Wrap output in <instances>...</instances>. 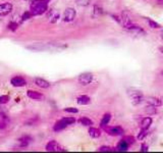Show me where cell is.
<instances>
[{"instance_id":"1f68e13d","label":"cell","mask_w":163,"mask_h":153,"mask_svg":"<svg viewBox=\"0 0 163 153\" xmlns=\"http://www.w3.org/2000/svg\"><path fill=\"white\" fill-rule=\"evenodd\" d=\"M64 111L66 112H71V113H78L79 110L75 107H67V108H64Z\"/></svg>"},{"instance_id":"603a6c76","label":"cell","mask_w":163,"mask_h":153,"mask_svg":"<svg viewBox=\"0 0 163 153\" xmlns=\"http://www.w3.org/2000/svg\"><path fill=\"white\" fill-rule=\"evenodd\" d=\"M147 22H148V24H149V26L151 28H153V29H160V25L159 24H157L156 22H154V21H152V20H150V19H148L147 17Z\"/></svg>"},{"instance_id":"5bb4252c","label":"cell","mask_w":163,"mask_h":153,"mask_svg":"<svg viewBox=\"0 0 163 153\" xmlns=\"http://www.w3.org/2000/svg\"><path fill=\"white\" fill-rule=\"evenodd\" d=\"M66 127H67V125H66L62 119H60L59 122H57L55 125H54L53 130H54V132H60V131H62V130L65 129Z\"/></svg>"},{"instance_id":"4fadbf2b","label":"cell","mask_w":163,"mask_h":153,"mask_svg":"<svg viewBox=\"0 0 163 153\" xmlns=\"http://www.w3.org/2000/svg\"><path fill=\"white\" fill-rule=\"evenodd\" d=\"M32 141H33V139L30 136H24L18 139V142L20 143V147H22V148H24V147H27Z\"/></svg>"},{"instance_id":"7402d4cb","label":"cell","mask_w":163,"mask_h":153,"mask_svg":"<svg viewBox=\"0 0 163 153\" xmlns=\"http://www.w3.org/2000/svg\"><path fill=\"white\" fill-rule=\"evenodd\" d=\"M145 111H146L147 113H149V114H155L156 113V106L149 104L148 106L145 108Z\"/></svg>"},{"instance_id":"6da1fadb","label":"cell","mask_w":163,"mask_h":153,"mask_svg":"<svg viewBox=\"0 0 163 153\" xmlns=\"http://www.w3.org/2000/svg\"><path fill=\"white\" fill-rule=\"evenodd\" d=\"M31 4V13L33 15H41L47 11L48 4L45 0H34Z\"/></svg>"},{"instance_id":"2e32d148","label":"cell","mask_w":163,"mask_h":153,"mask_svg":"<svg viewBox=\"0 0 163 153\" xmlns=\"http://www.w3.org/2000/svg\"><path fill=\"white\" fill-rule=\"evenodd\" d=\"M89 135H90V137H92V138L97 139L101 136V132H100L99 129H96V128H90V129H89Z\"/></svg>"},{"instance_id":"30bf717a","label":"cell","mask_w":163,"mask_h":153,"mask_svg":"<svg viewBox=\"0 0 163 153\" xmlns=\"http://www.w3.org/2000/svg\"><path fill=\"white\" fill-rule=\"evenodd\" d=\"M35 84H36L38 87L42 88V89H47V88L50 87V84L49 82H47L46 80H44L42 78H36L35 79Z\"/></svg>"},{"instance_id":"9a60e30c","label":"cell","mask_w":163,"mask_h":153,"mask_svg":"<svg viewBox=\"0 0 163 153\" xmlns=\"http://www.w3.org/2000/svg\"><path fill=\"white\" fill-rule=\"evenodd\" d=\"M147 102H148V104H151V105H154V106H160L161 104H162V102H161V100L159 99V98L157 97H148L146 100Z\"/></svg>"},{"instance_id":"f546056e","label":"cell","mask_w":163,"mask_h":153,"mask_svg":"<svg viewBox=\"0 0 163 153\" xmlns=\"http://www.w3.org/2000/svg\"><path fill=\"white\" fill-rule=\"evenodd\" d=\"M32 17H33V15L31 13V11H27V12H24V15H22V21H26V20H29V19H31Z\"/></svg>"},{"instance_id":"cb8c5ba5","label":"cell","mask_w":163,"mask_h":153,"mask_svg":"<svg viewBox=\"0 0 163 153\" xmlns=\"http://www.w3.org/2000/svg\"><path fill=\"white\" fill-rule=\"evenodd\" d=\"M62 121H63L67 126H69V125L73 124V123L76 122V119H75V117H63Z\"/></svg>"},{"instance_id":"d6986e66","label":"cell","mask_w":163,"mask_h":153,"mask_svg":"<svg viewBox=\"0 0 163 153\" xmlns=\"http://www.w3.org/2000/svg\"><path fill=\"white\" fill-rule=\"evenodd\" d=\"M129 146V144L127 143L125 140H122V141H120L119 143H118V145H117V150L118 151H127Z\"/></svg>"},{"instance_id":"3957f363","label":"cell","mask_w":163,"mask_h":153,"mask_svg":"<svg viewBox=\"0 0 163 153\" xmlns=\"http://www.w3.org/2000/svg\"><path fill=\"white\" fill-rule=\"evenodd\" d=\"M46 151L48 152H62V151H65L64 148L61 145H59L55 140H51L46 144V147H45Z\"/></svg>"},{"instance_id":"8fae6325","label":"cell","mask_w":163,"mask_h":153,"mask_svg":"<svg viewBox=\"0 0 163 153\" xmlns=\"http://www.w3.org/2000/svg\"><path fill=\"white\" fill-rule=\"evenodd\" d=\"M122 25H123V27L125 28V29H129L131 25H133L131 19H129V17L127 15V12L125 11L122 13Z\"/></svg>"},{"instance_id":"83f0119b","label":"cell","mask_w":163,"mask_h":153,"mask_svg":"<svg viewBox=\"0 0 163 153\" xmlns=\"http://www.w3.org/2000/svg\"><path fill=\"white\" fill-rule=\"evenodd\" d=\"M101 13H102V9L100 7H98V6H95V7H94V11H93V15L96 17L101 15Z\"/></svg>"},{"instance_id":"7a4b0ae2","label":"cell","mask_w":163,"mask_h":153,"mask_svg":"<svg viewBox=\"0 0 163 153\" xmlns=\"http://www.w3.org/2000/svg\"><path fill=\"white\" fill-rule=\"evenodd\" d=\"M129 98H131V102L134 105H138V104H141L142 102L144 101V96L142 94L141 91H138V90H133L131 91L129 90Z\"/></svg>"},{"instance_id":"74e56055","label":"cell","mask_w":163,"mask_h":153,"mask_svg":"<svg viewBox=\"0 0 163 153\" xmlns=\"http://www.w3.org/2000/svg\"><path fill=\"white\" fill-rule=\"evenodd\" d=\"M160 51H161V52H162V53H163V48H160Z\"/></svg>"},{"instance_id":"8d00e7d4","label":"cell","mask_w":163,"mask_h":153,"mask_svg":"<svg viewBox=\"0 0 163 153\" xmlns=\"http://www.w3.org/2000/svg\"><path fill=\"white\" fill-rule=\"evenodd\" d=\"M26 1H29V2H32V1H34V0H26Z\"/></svg>"},{"instance_id":"4316f807","label":"cell","mask_w":163,"mask_h":153,"mask_svg":"<svg viewBox=\"0 0 163 153\" xmlns=\"http://www.w3.org/2000/svg\"><path fill=\"white\" fill-rule=\"evenodd\" d=\"M146 136H147V130L142 129L141 132H140V134L138 135V139H139V140H143Z\"/></svg>"},{"instance_id":"5b68a950","label":"cell","mask_w":163,"mask_h":153,"mask_svg":"<svg viewBox=\"0 0 163 153\" xmlns=\"http://www.w3.org/2000/svg\"><path fill=\"white\" fill-rule=\"evenodd\" d=\"M93 80V75L91 73H84L79 77V83L82 86L89 85Z\"/></svg>"},{"instance_id":"44dd1931","label":"cell","mask_w":163,"mask_h":153,"mask_svg":"<svg viewBox=\"0 0 163 153\" xmlns=\"http://www.w3.org/2000/svg\"><path fill=\"white\" fill-rule=\"evenodd\" d=\"M110 119H111V115H110L109 113H106L103 117L102 121H101V127H105V126H107L108 123L110 122Z\"/></svg>"},{"instance_id":"f35d334b","label":"cell","mask_w":163,"mask_h":153,"mask_svg":"<svg viewBox=\"0 0 163 153\" xmlns=\"http://www.w3.org/2000/svg\"><path fill=\"white\" fill-rule=\"evenodd\" d=\"M45 1H46V2L48 3V1H50V0H45Z\"/></svg>"},{"instance_id":"d4e9b609","label":"cell","mask_w":163,"mask_h":153,"mask_svg":"<svg viewBox=\"0 0 163 153\" xmlns=\"http://www.w3.org/2000/svg\"><path fill=\"white\" fill-rule=\"evenodd\" d=\"M90 2L91 0H77V3L80 6H88V5L90 4Z\"/></svg>"},{"instance_id":"8992f818","label":"cell","mask_w":163,"mask_h":153,"mask_svg":"<svg viewBox=\"0 0 163 153\" xmlns=\"http://www.w3.org/2000/svg\"><path fill=\"white\" fill-rule=\"evenodd\" d=\"M76 17V10L73 8H66L63 13V21L66 23L73 22Z\"/></svg>"},{"instance_id":"52a82bcc","label":"cell","mask_w":163,"mask_h":153,"mask_svg":"<svg viewBox=\"0 0 163 153\" xmlns=\"http://www.w3.org/2000/svg\"><path fill=\"white\" fill-rule=\"evenodd\" d=\"M12 10V4L11 3H3L0 4V17H5L9 15Z\"/></svg>"},{"instance_id":"ac0fdd59","label":"cell","mask_w":163,"mask_h":153,"mask_svg":"<svg viewBox=\"0 0 163 153\" xmlns=\"http://www.w3.org/2000/svg\"><path fill=\"white\" fill-rule=\"evenodd\" d=\"M48 19L51 23H56L59 19V13L56 11V10H52V11L49 13Z\"/></svg>"},{"instance_id":"4dcf8cb0","label":"cell","mask_w":163,"mask_h":153,"mask_svg":"<svg viewBox=\"0 0 163 153\" xmlns=\"http://www.w3.org/2000/svg\"><path fill=\"white\" fill-rule=\"evenodd\" d=\"M99 151L100 152H111L112 149L108 146H102V147H100L99 148Z\"/></svg>"},{"instance_id":"ffe728a7","label":"cell","mask_w":163,"mask_h":153,"mask_svg":"<svg viewBox=\"0 0 163 153\" xmlns=\"http://www.w3.org/2000/svg\"><path fill=\"white\" fill-rule=\"evenodd\" d=\"M80 123H81V125H83V126H85V127H91L93 125L92 121H91L90 119L86 117H82V119H80Z\"/></svg>"},{"instance_id":"d590c367","label":"cell","mask_w":163,"mask_h":153,"mask_svg":"<svg viewBox=\"0 0 163 153\" xmlns=\"http://www.w3.org/2000/svg\"><path fill=\"white\" fill-rule=\"evenodd\" d=\"M160 37H161V39H162V41H163V30L161 31V33H160Z\"/></svg>"},{"instance_id":"d6a6232c","label":"cell","mask_w":163,"mask_h":153,"mask_svg":"<svg viewBox=\"0 0 163 153\" xmlns=\"http://www.w3.org/2000/svg\"><path fill=\"white\" fill-rule=\"evenodd\" d=\"M125 141H127V143H129V145H131V144L134 143V138H131V137H129V138L125 139Z\"/></svg>"},{"instance_id":"277c9868","label":"cell","mask_w":163,"mask_h":153,"mask_svg":"<svg viewBox=\"0 0 163 153\" xmlns=\"http://www.w3.org/2000/svg\"><path fill=\"white\" fill-rule=\"evenodd\" d=\"M10 84H11L13 87H16V88H20V87H24L27 85V81L24 80L22 77L20 76H15L13 78L10 80Z\"/></svg>"},{"instance_id":"ba28073f","label":"cell","mask_w":163,"mask_h":153,"mask_svg":"<svg viewBox=\"0 0 163 153\" xmlns=\"http://www.w3.org/2000/svg\"><path fill=\"white\" fill-rule=\"evenodd\" d=\"M105 131L107 132L109 135H111V136H119V135H122L124 133V131L120 127H111V128L105 129Z\"/></svg>"},{"instance_id":"9c48e42d","label":"cell","mask_w":163,"mask_h":153,"mask_svg":"<svg viewBox=\"0 0 163 153\" xmlns=\"http://www.w3.org/2000/svg\"><path fill=\"white\" fill-rule=\"evenodd\" d=\"M27 95H28V97L31 98V99H33V100H43L44 98H45L43 94L37 92V91H33V90L28 91Z\"/></svg>"},{"instance_id":"7c38bea8","label":"cell","mask_w":163,"mask_h":153,"mask_svg":"<svg viewBox=\"0 0 163 153\" xmlns=\"http://www.w3.org/2000/svg\"><path fill=\"white\" fill-rule=\"evenodd\" d=\"M77 102H78L80 105H87L91 102V99L89 96L82 95V96H79V97L77 98Z\"/></svg>"},{"instance_id":"484cf974","label":"cell","mask_w":163,"mask_h":153,"mask_svg":"<svg viewBox=\"0 0 163 153\" xmlns=\"http://www.w3.org/2000/svg\"><path fill=\"white\" fill-rule=\"evenodd\" d=\"M8 101H9V97H8L7 95L0 96V104H6Z\"/></svg>"},{"instance_id":"836d02e7","label":"cell","mask_w":163,"mask_h":153,"mask_svg":"<svg viewBox=\"0 0 163 153\" xmlns=\"http://www.w3.org/2000/svg\"><path fill=\"white\" fill-rule=\"evenodd\" d=\"M141 151L143 152V151H148V147H147V145H145V144H143V145L141 146Z\"/></svg>"},{"instance_id":"ab89813d","label":"cell","mask_w":163,"mask_h":153,"mask_svg":"<svg viewBox=\"0 0 163 153\" xmlns=\"http://www.w3.org/2000/svg\"><path fill=\"white\" fill-rule=\"evenodd\" d=\"M162 75H163V72H162Z\"/></svg>"},{"instance_id":"e0dca14e","label":"cell","mask_w":163,"mask_h":153,"mask_svg":"<svg viewBox=\"0 0 163 153\" xmlns=\"http://www.w3.org/2000/svg\"><path fill=\"white\" fill-rule=\"evenodd\" d=\"M152 125V119L151 117H145L141 123V128L142 129L148 130L149 127Z\"/></svg>"},{"instance_id":"f1b7e54d","label":"cell","mask_w":163,"mask_h":153,"mask_svg":"<svg viewBox=\"0 0 163 153\" xmlns=\"http://www.w3.org/2000/svg\"><path fill=\"white\" fill-rule=\"evenodd\" d=\"M18 27V24L17 23H15V22H11L9 25H8V29H10L11 31H15Z\"/></svg>"},{"instance_id":"e575fe53","label":"cell","mask_w":163,"mask_h":153,"mask_svg":"<svg viewBox=\"0 0 163 153\" xmlns=\"http://www.w3.org/2000/svg\"><path fill=\"white\" fill-rule=\"evenodd\" d=\"M5 128H6V124L4 122H0V130L5 129Z\"/></svg>"}]
</instances>
